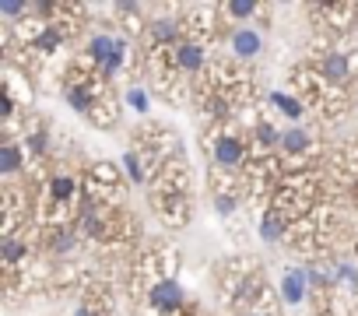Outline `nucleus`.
Returning <instances> with one entry per match:
<instances>
[{
    "label": "nucleus",
    "mask_w": 358,
    "mask_h": 316,
    "mask_svg": "<svg viewBox=\"0 0 358 316\" xmlns=\"http://www.w3.org/2000/svg\"><path fill=\"white\" fill-rule=\"evenodd\" d=\"M74 201H81V183H78V176L74 173H53L50 176V183H46V204L50 208H57V215L64 211V208H71Z\"/></svg>",
    "instance_id": "nucleus-9"
},
{
    "label": "nucleus",
    "mask_w": 358,
    "mask_h": 316,
    "mask_svg": "<svg viewBox=\"0 0 358 316\" xmlns=\"http://www.w3.org/2000/svg\"><path fill=\"white\" fill-rule=\"evenodd\" d=\"M141 309L148 316H183L187 313V288L176 271H158L148 278L141 292Z\"/></svg>",
    "instance_id": "nucleus-1"
},
{
    "label": "nucleus",
    "mask_w": 358,
    "mask_h": 316,
    "mask_svg": "<svg viewBox=\"0 0 358 316\" xmlns=\"http://www.w3.org/2000/svg\"><path fill=\"white\" fill-rule=\"evenodd\" d=\"M309 295H313V288H309L306 267H299V264H288V267L281 271V278H278V299H281L285 306L299 309V306H302Z\"/></svg>",
    "instance_id": "nucleus-8"
},
{
    "label": "nucleus",
    "mask_w": 358,
    "mask_h": 316,
    "mask_svg": "<svg viewBox=\"0 0 358 316\" xmlns=\"http://www.w3.org/2000/svg\"><path fill=\"white\" fill-rule=\"evenodd\" d=\"M123 102H127V109H134L137 116L151 113V92H148L144 85H130V88L123 92Z\"/></svg>",
    "instance_id": "nucleus-20"
},
{
    "label": "nucleus",
    "mask_w": 358,
    "mask_h": 316,
    "mask_svg": "<svg viewBox=\"0 0 358 316\" xmlns=\"http://www.w3.org/2000/svg\"><path fill=\"white\" fill-rule=\"evenodd\" d=\"M22 144H25V151L32 158H46L50 155V130L46 127H29L25 137H22Z\"/></svg>",
    "instance_id": "nucleus-19"
},
{
    "label": "nucleus",
    "mask_w": 358,
    "mask_h": 316,
    "mask_svg": "<svg viewBox=\"0 0 358 316\" xmlns=\"http://www.w3.org/2000/svg\"><path fill=\"white\" fill-rule=\"evenodd\" d=\"M267 102H271V109H274V113H281L292 127H299V120L309 113L306 99H299V95H295V92H288V88H274V92L267 95Z\"/></svg>",
    "instance_id": "nucleus-13"
},
{
    "label": "nucleus",
    "mask_w": 358,
    "mask_h": 316,
    "mask_svg": "<svg viewBox=\"0 0 358 316\" xmlns=\"http://www.w3.org/2000/svg\"><path fill=\"white\" fill-rule=\"evenodd\" d=\"M236 316H271V309H239Z\"/></svg>",
    "instance_id": "nucleus-23"
},
{
    "label": "nucleus",
    "mask_w": 358,
    "mask_h": 316,
    "mask_svg": "<svg viewBox=\"0 0 358 316\" xmlns=\"http://www.w3.org/2000/svg\"><path fill=\"white\" fill-rule=\"evenodd\" d=\"M281 134H285V130H278L274 120H267V116L253 120V130H250L257 151H278V148H281Z\"/></svg>",
    "instance_id": "nucleus-16"
},
{
    "label": "nucleus",
    "mask_w": 358,
    "mask_h": 316,
    "mask_svg": "<svg viewBox=\"0 0 358 316\" xmlns=\"http://www.w3.org/2000/svg\"><path fill=\"white\" fill-rule=\"evenodd\" d=\"M183 18L176 15H158V18H148L144 22V36H148V46L155 53H172L179 43H183Z\"/></svg>",
    "instance_id": "nucleus-3"
},
{
    "label": "nucleus",
    "mask_w": 358,
    "mask_h": 316,
    "mask_svg": "<svg viewBox=\"0 0 358 316\" xmlns=\"http://www.w3.org/2000/svg\"><path fill=\"white\" fill-rule=\"evenodd\" d=\"M211 208H215V215L222 218V222H232L236 215H239V190L236 187H215L211 190Z\"/></svg>",
    "instance_id": "nucleus-17"
},
{
    "label": "nucleus",
    "mask_w": 358,
    "mask_h": 316,
    "mask_svg": "<svg viewBox=\"0 0 358 316\" xmlns=\"http://www.w3.org/2000/svg\"><path fill=\"white\" fill-rule=\"evenodd\" d=\"M0 18L22 25V22H29V4H22V0H0Z\"/></svg>",
    "instance_id": "nucleus-22"
},
{
    "label": "nucleus",
    "mask_w": 358,
    "mask_h": 316,
    "mask_svg": "<svg viewBox=\"0 0 358 316\" xmlns=\"http://www.w3.org/2000/svg\"><path fill=\"white\" fill-rule=\"evenodd\" d=\"M257 236L267 243V246H278V243H285L288 236H292V222H288V215L281 211V208H267L264 215H260V222H257Z\"/></svg>",
    "instance_id": "nucleus-11"
},
{
    "label": "nucleus",
    "mask_w": 358,
    "mask_h": 316,
    "mask_svg": "<svg viewBox=\"0 0 358 316\" xmlns=\"http://www.w3.org/2000/svg\"><path fill=\"white\" fill-rule=\"evenodd\" d=\"M334 278H337V288L358 292V264L355 260H337L334 264Z\"/></svg>",
    "instance_id": "nucleus-21"
},
{
    "label": "nucleus",
    "mask_w": 358,
    "mask_h": 316,
    "mask_svg": "<svg viewBox=\"0 0 358 316\" xmlns=\"http://www.w3.org/2000/svg\"><path fill=\"white\" fill-rule=\"evenodd\" d=\"M29 162V151L22 144V137H15L11 130L4 134V141H0V176H18Z\"/></svg>",
    "instance_id": "nucleus-12"
},
{
    "label": "nucleus",
    "mask_w": 358,
    "mask_h": 316,
    "mask_svg": "<svg viewBox=\"0 0 358 316\" xmlns=\"http://www.w3.org/2000/svg\"><path fill=\"white\" fill-rule=\"evenodd\" d=\"M313 155H316V137H313L309 130L288 127V130L281 134V148H278V158H281V162L302 166V162H309Z\"/></svg>",
    "instance_id": "nucleus-7"
},
{
    "label": "nucleus",
    "mask_w": 358,
    "mask_h": 316,
    "mask_svg": "<svg viewBox=\"0 0 358 316\" xmlns=\"http://www.w3.org/2000/svg\"><path fill=\"white\" fill-rule=\"evenodd\" d=\"M120 166H123L127 183H134V187L151 183V162L144 158V151H141V148H127V151H123V158H120Z\"/></svg>",
    "instance_id": "nucleus-14"
},
{
    "label": "nucleus",
    "mask_w": 358,
    "mask_h": 316,
    "mask_svg": "<svg viewBox=\"0 0 358 316\" xmlns=\"http://www.w3.org/2000/svg\"><path fill=\"white\" fill-rule=\"evenodd\" d=\"M218 11H222V22H229V29H239V25L257 22L260 4H253V0H229V4H222Z\"/></svg>",
    "instance_id": "nucleus-15"
},
{
    "label": "nucleus",
    "mask_w": 358,
    "mask_h": 316,
    "mask_svg": "<svg viewBox=\"0 0 358 316\" xmlns=\"http://www.w3.org/2000/svg\"><path fill=\"white\" fill-rule=\"evenodd\" d=\"M169 64L179 78H197L208 71V46L204 43H194V39H183L172 53H169Z\"/></svg>",
    "instance_id": "nucleus-6"
},
{
    "label": "nucleus",
    "mask_w": 358,
    "mask_h": 316,
    "mask_svg": "<svg viewBox=\"0 0 358 316\" xmlns=\"http://www.w3.org/2000/svg\"><path fill=\"white\" fill-rule=\"evenodd\" d=\"M32 257V246L25 243V239H18V236H4L0 239V260H4V267L15 274V267L18 264H25Z\"/></svg>",
    "instance_id": "nucleus-18"
},
{
    "label": "nucleus",
    "mask_w": 358,
    "mask_h": 316,
    "mask_svg": "<svg viewBox=\"0 0 358 316\" xmlns=\"http://www.w3.org/2000/svg\"><path fill=\"white\" fill-rule=\"evenodd\" d=\"M250 148H253V144H250L239 130L222 127V130L211 137V162H215L218 173L236 176V173H243V169L250 166Z\"/></svg>",
    "instance_id": "nucleus-2"
},
{
    "label": "nucleus",
    "mask_w": 358,
    "mask_h": 316,
    "mask_svg": "<svg viewBox=\"0 0 358 316\" xmlns=\"http://www.w3.org/2000/svg\"><path fill=\"white\" fill-rule=\"evenodd\" d=\"M313 71H316L330 88H344V85L355 78V60H351V53H344V50L334 46V50H327V53L316 57Z\"/></svg>",
    "instance_id": "nucleus-4"
},
{
    "label": "nucleus",
    "mask_w": 358,
    "mask_h": 316,
    "mask_svg": "<svg viewBox=\"0 0 358 316\" xmlns=\"http://www.w3.org/2000/svg\"><path fill=\"white\" fill-rule=\"evenodd\" d=\"M225 43H229V60H232V64H253V60L264 53V32L253 29V25L229 29Z\"/></svg>",
    "instance_id": "nucleus-5"
},
{
    "label": "nucleus",
    "mask_w": 358,
    "mask_h": 316,
    "mask_svg": "<svg viewBox=\"0 0 358 316\" xmlns=\"http://www.w3.org/2000/svg\"><path fill=\"white\" fill-rule=\"evenodd\" d=\"M81 239L85 236L74 222H50V229H46V250L57 257H71L81 246Z\"/></svg>",
    "instance_id": "nucleus-10"
}]
</instances>
